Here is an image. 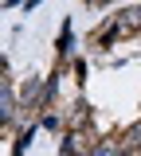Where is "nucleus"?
Segmentation results:
<instances>
[{
    "label": "nucleus",
    "mask_w": 141,
    "mask_h": 156,
    "mask_svg": "<svg viewBox=\"0 0 141 156\" xmlns=\"http://www.w3.org/2000/svg\"><path fill=\"white\" fill-rule=\"evenodd\" d=\"M86 8H106V4H114V0H82Z\"/></svg>",
    "instance_id": "9"
},
{
    "label": "nucleus",
    "mask_w": 141,
    "mask_h": 156,
    "mask_svg": "<svg viewBox=\"0 0 141 156\" xmlns=\"http://www.w3.org/2000/svg\"><path fill=\"white\" fill-rule=\"evenodd\" d=\"M59 156H82V152H71V148H59Z\"/></svg>",
    "instance_id": "12"
},
{
    "label": "nucleus",
    "mask_w": 141,
    "mask_h": 156,
    "mask_svg": "<svg viewBox=\"0 0 141 156\" xmlns=\"http://www.w3.org/2000/svg\"><path fill=\"white\" fill-rule=\"evenodd\" d=\"M71 70L79 74V82H86V62H82V58H71Z\"/></svg>",
    "instance_id": "8"
},
{
    "label": "nucleus",
    "mask_w": 141,
    "mask_h": 156,
    "mask_svg": "<svg viewBox=\"0 0 141 156\" xmlns=\"http://www.w3.org/2000/svg\"><path fill=\"white\" fill-rule=\"evenodd\" d=\"M133 35H141V4H129V8H118L114 16H106V23L90 35V43L106 51V47H114L121 39H133Z\"/></svg>",
    "instance_id": "1"
},
{
    "label": "nucleus",
    "mask_w": 141,
    "mask_h": 156,
    "mask_svg": "<svg viewBox=\"0 0 141 156\" xmlns=\"http://www.w3.org/2000/svg\"><path fill=\"white\" fill-rule=\"evenodd\" d=\"M35 133H39V121H35V125H28V129H16V144H12V156H24V152H28V144L35 140Z\"/></svg>",
    "instance_id": "7"
},
{
    "label": "nucleus",
    "mask_w": 141,
    "mask_h": 156,
    "mask_svg": "<svg viewBox=\"0 0 141 156\" xmlns=\"http://www.w3.org/2000/svg\"><path fill=\"white\" fill-rule=\"evenodd\" d=\"M55 58H59V62H71V58H75V27H71V20H63V27H59Z\"/></svg>",
    "instance_id": "4"
},
{
    "label": "nucleus",
    "mask_w": 141,
    "mask_h": 156,
    "mask_svg": "<svg viewBox=\"0 0 141 156\" xmlns=\"http://www.w3.org/2000/svg\"><path fill=\"white\" fill-rule=\"evenodd\" d=\"M63 117H67V133H71V129H90V125H94V105H90L86 98H75V101L63 105Z\"/></svg>",
    "instance_id": "3"
},
{
    "label": "nucleus",
    "mask_w": 141,
    "mask_h": 156,
    "mask_svg": "<svg viewBox=\"0 0 141 156\" xmlns=\"http://www.w3.org/2000/svg\"><path fill=\"white\" fill-rule=\"evenodd\" d=\"M43 0H24V12H32V8H39Z\"/></svg>",
    "instance_id": "11"
},
{
    "label": "nucleus",
    "mask_w": 141,
    "mask_h": 156,
    "mask_svg": "<svg viewBox=\"0 0 141 156\" xmlns=\"http://www.w3.org/2000/svg\"><path fill=\"white\" fill-rule=\"evenodd\" d=\"M16 117H20V94H16L12 74H4V82H0V125H4V129H12V125H16Z\"/></svg>",
    "instance_id": "2"
},
{
    "label": "nucleus",
    "mask_w": 141,
    "mask_h": 156,
    "mask_svg": "<svg viewBox=\"0 0 141 156\" xmlns=\"http://www.w3.org/2000/svg\"><path fill=\"white\" fill-rule=\"evenodd\" d=\"M90 156H133V152L121 144V136H102L98 144L90 148Z\"/></svg>",
    "instance_id": "5"
},
{
    "label": "nucleus",
    "mask_w": 141,
    "mask_h": 156,
    "mask_svg": "<svg viewBox=\"0 0 141 156\" xmlns=\"http://www.w3.org/2000/svg\"><path fill=\"white\" fill-rule=\"evenodd\" d=\"M121 144H125L133 156H141V117L133 121V125H125V129H121Z\"/></svg>",
    "instance_id": "6"
},
{
    "label": "nucleus",
    "mask_w": 141,
    "mask_h": 156,
    "mask_svg": "<svg viewBox=\"0 0 141 156\" xmlns=\"http://www.w3.org/2000/svg\"><path fill=\"white\" fill-rule=\"evenodd\" d=\"M12 8H24V0H4V12H12Z\"/></svg>",
    "instance_id": "10"
}]
</instances>
